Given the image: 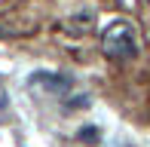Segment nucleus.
Listing matches in <instances>:
<instances>
[{
    "label": "nucleus",
    "mask_w": 150,
    "mask_h": 147,
    "mask_svg": "<svg viewBox=\"0 0 150 147\" xmlns=\"http://www.w3.org/2000/svg\"><path fill=\"white\" fill-rule=\"evenodd\" d=\"M101 52L107 58H135L138 55V37H135V28L126 22V18H117L104 28L101 34Z\"/></svg>",
    "instance_id": "f257e3e1"
},
{
    "label": "nucleus",
    "mask_w": 150,
    "mask_h": 147,
    "mask_svg": "<svg viewBox=\"0 0 150 147\" xmlns=\"http://www.w3.org/2000/svg\"><path fill=\"white\" fill-rule=\"evenodd\" d=\"M28 86H31V89H46V92H52V95H64V92H71L74 83L67 77H61V74L40 71V74H34V77L28 80Z\"/></svg>",
    "instance_id": "f03ea898"
},
{
    "label": "nucleus",
    "mask_w": 150,
    "mask_h": 147,
    "mask_svg": "<svg viewBox=\"0 0 150 147\" xmlns=\"http://www.w3.org/2000/svg\"><path fill=\"white\" fill-rule=\"evenodd\" d=\"M80 138H83V141H89V144H95V141H98V129H95V126L80 129Z\"/></svg>",
    "instance_id": "7ed1b4c3"
}]
</instances>
